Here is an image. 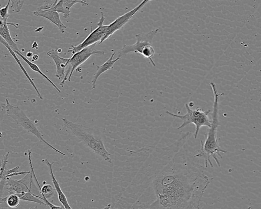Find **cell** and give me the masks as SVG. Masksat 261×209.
Returning a JSON list of instances; mask_svg holds the SVG:
<instances>
[{"label":"cell","mask_w":261,"mask_h":209,"mask_svg":"<svg viewBox=\"0 0 261 209\" xmlns=\"http://www.w3.org/2000/svg\"><path fill=\"white\" fill-rule=\"evenodd\" d=\"M183 145L153 178L155 199L148 208H199L211 180L204 173L205 167Z\"/></svg>","instance_id":"1"},{"label":"cell","mask_w":261,"mask_h":209,"mask_svg":"<svg viewBox=\"0 0 261 209\" xmlns=\"http://www.w3.org/2000/svg\"><path fill=\"white\" fill-rule=\"evenodd\" d=\"M210 85L214 95V103L212 114V124L211 127L208 128L206 133L205 140L204 142L201 141V148L196 150L198 153L194 155L195 157H203L204 160V167L206 168L208 165L212 168L213 164L211 157H213L216 162L218 167H220V164L217 156L222 158L221 153H226V151L221 148L217 136V128L220 126L218 119L219 99L222 94H219L217 87L213 82H210Z\"/></svg>","instance_id":"2"},{"label":"cell","mask_w":261,"mask_h":209,"mask_svg":"<svg viewBox=\"0 0 261 209\" xmlns=\"http://www.w3.org/2000/svg\"><path fill=\"white\" fill-rule=\"evenodd\" d=\"M68 128L87 147L101 156L106 161L112 162L111 154L107 150L99 132L93 128L62 119Z\"/></svg>","instance_id":"3"},{"label":"cell","mask_w":261,"mask_h":209,"mask_svg":"<svg viewBox=\"0 0 261 209\" xmlns=\"http://www.w3.org/2000/svg\"><path fill=\"white\" fill-rule=\"evenodd\" d=\"M5 108L7 115L12 118L18 125L21 126L28 132L34 135L40 142L46 144L55 152L64 156H66V154L54 147L44 138L43 135L38 129L33 122L27 117L24 111L18 106L12 105L10 103L8 99H6Z\"/></svg>","instance_id":"4"},{"label":"cell","mask_w":261,"mask_h":209,"mask_svg":"<svg viewBox=\"0 0 261 209\" xmlns=\"http://www.w3.org/2000/svg\"><path fill=\"white\" fill-rule=\"evenodd\" d=\"M187 110V113L184 115L176 114L169 111H166V113L168 115L178 118L183 121V123L177 127V129H181L187 125L192 123L195 126V131L194 134V137L196 139L199 133V131L202 126H206L210 128L212 126V120L208 117L211 113V110L203 111L199 107H197L195 109L190 108L188 103L185 104Z\"/></svg>","instance_id":"5"},{"label":"cell","mask_w":261,"mask_h":209,"mask_svg":"<svg viewBox=\"0 0 261 209\" xmlns=\"http://www.w3.org/2000/svg\"><path fill=\"white\" fill-rule=\"evenodd\" d=\"M95 45L96 44H94L86 47L73 54L71 57L70 58L67 66L68 68L66 71L65 77L60 83V85L62 87L64 86L67 80L70 81L71 76L74 70L91 56L93 55H101L105 54V51L96 49L95 48Z\"/></svg>","instance_id":"6"},{"label":"cell","mask_w":261,"mask_h":209,"mask_svg":"<svg viewBox=\"0 0 261 209\" xmlns=\"http://www.w3.org/2000/svg\"><path fill=\"white\" fill-rule=\"evenodd\" d=\"M105 19L103 12L101 11L100 18L97 23V27L92 31L83 42L78 45H72L67 52L73 54L86 47L99 42L105 36L108 27V25H103Z\"/></svg>","instance_id":"7"},{"label":"cell","mask_w":261,"mask_h":209,"mask_svg":"<svg viewBox=\"0 0 261 209\" xmlns=\"http://www.w3.org/2000/svg\"><path fill=\"white\" fill-rule=\"evenodd\" d=\"M33 173L31 171L30 173L25 174L20 179L17 180L9 178L5 181H0L1 196H2L3 189L4 187H6L8 194L24 192L33 193L32 189L30 188V184L33 181Z\"/></svg>","instance_id":"8"},{"label":"cell","mask_w":261,"mask_h":209,"mask_svg":"<svg viewBox=\"0 0 261 209\" xmlns=\"http://www.w3.org/2000/svg\"><path fill=\"white\" fill-rule=\"evenodd\" d=\"M151 0H143L136 7L118 17L111 24L108 25L105 36L98 44L102 43L104 41L111 37L115 32L123 28Z\"/></svg>","instance_id":"9"},{"label":"cell","mask_w":261,"mask_h":209,"mask_svg":"<svg viewBox=\"0 0 261 209\" xmlns=\"http://www.w3.org/2000/svg\"><path fill=\"white\" fill-rule=\"evenodd\" d=\"M159 29H155L147 33H139L136 35V41L133 44H124L119 53V57H122L128 53L134 52L141 54L143 48L152 44L154 37Z\"/></svg>","instance_id":"10"},{"label":"cell","mask_w":261,"mask_h":209,"mask_svg":"<svg viewBox=\"0 0 261 209\" xmlns=\"http://www.w3.org/2000/svg\"><path fill=\"white\" fill-rule=\"evenodd\" d=\"M53 4L44 3L33 12L36 16L42 17L55 25L62 34H65L66 26L61 21L58 12L52 9Z\"/></svg>","instance_id":"11"},{"label":"cell","mask_w":261,"mask_h":209,"mask_svg":"<svg viewBox=\"0 0 261 209\" xmlns=\"http://www.w3.org/2000/svg\"><path fill=\"white\" fill-rule=\"evenodd\" d=\"M46 55L52 58L54 61L56 67V76L59 80H63L65 75V69L70 58L62 57L59 55L58 51L54 49L48 51Z\"/></svg>","instance_id":"12"},{"label":"cell","mask_w":261,"mask_h":209,"mask_svg":"<svg viewBox=\"0 0 261 209\" xmlns=\"http://www.w3.org/2000/svg\"><path fill=\"white\" fill-rule=\"evenodd\" d=\"M42 161L45 163L49 168V174L51 176V181L54 185L55 189L57 193L58 198L59 202L61 203L62 205L64 207V208L71 209V207L70 206L68 202L67 197L62 191L60 186V184L58 181L57 180L53 172L52 166L54 164V162L50 163L47 159H43Z\"/></svg>","instance_id":"13"},{"label":"cell","mask_w":261,"mask_h":209,"mask_svg":"<svg viewBox=\"0 0 261 209\" xmlns=\"http://www.w3.org/2000/svg\"><path fill=\"white\" fill-rule=\"evenodd\" d=\"M0 35L7 42L10 47L13 51H17L20 52L17 47V44L13 41L11 36L8 25H11L18 28V25L13 22H8L7 20H0Z\"/></svg>","instance_id":"14"},{"label":"cell","mask_w":261,"mask_h":209,"mask_svg":"<svg viewBox=\"0 0 261 209\" xmlns=\"http://www.w3.org/2000/svg\"><path fill=\"white\" fill-rule=\"evenodd\" d=\"M77 3L83 6L82 0H59L52 9L58 13H62L64 18H67L70 16V8Z\"/></svg>","instance_id":"15"},{"label":"cell","mask_w":261,"mask_h":209,"mask_svg":"<svg viewBox=\"0 0 261 209\" xmlns=\"http://www.w3.org/2000/svg\"><path fill=\"white\" fill-rule=\"evenodd\" d=\"M115 52H113L110 58L101 65H96L97 71L95 73L92 81V88H95L96 82L98 77L103 73L113 68L114 64L118 61L121 57H118L115 59L113 57L115 56Z\"/></svg>","instance_id":"16"},{"label":"cell","mask_w":261,"mask_h":209,"mask_svg":"<svg viewBox=\"0 0 261 209\" xmlns=\"http://www.w3.org/2000/svg\"><path fill=\"white\" fill-rule=\"evenodd\" d=\"M1 42L8 49L9 52L10 53L12 57L14 58L15 60L16 61V63L18 64V66H19L20 68L22 71V73L27 78V79L30 82L31 85L33 87L34 89L35 90L37 96L40 99L42 100L43 99L42 96H41L40 92H39L38 89L37 88V86H36L35 84L34 83L33 80L30 77L29 74L25 70L24 66L22 65L21 63L20 62V61L18 58V57L16 56V54L15 52L10 47L9 44L7 43V42L3 39V37H1Z\"/></svg>","instance_id":"17"},{"label":"cell","mask_w":261,"mask_h":209,"mask_svg":"<svg viewBox=\"0 0 261 209\" xmlns=\"http://www.w3.org/2000/svg\"><path fill=\"white\" fill-rule=\"evenodd\" d=\"M15 53L18 55L25 62L28 64L30 67L34 72H36L42 76L45 79H46L50 84L59 92L60 93L61 90L54 84V83L46 76L45 75L40 69L39 66L33 63L32 61L29 60L25 57L20 52L14 51Z\"/></svg>","instance_id":"18"},{"label":"cell","mask_w":261,"mask_h":209,"mask_svg":"<svg viewBox=\"0 0 261 209\" xmlns=\"http://www.w3.org/2000/svg\"><path fill=\"white\" fill-rule=\"evenodd\" d=\"M17 195L20 197L21 200L32 202L38 203L40 205H46L45 203L43 201V197L37 194L32 192H24L18 193Z\"/></svg>","instance_id":"19"},{"label":"cell","mask_w":261,"mask_h":209,"mask_svg":"<svg viewBox=\"0 0 261 209\" xmlns=\"http://www.w3.org/2000/svg\"><path fill=\"white\" fill-rule=\"evenodd\" d=\"M20 198L16 193L9 194L8 195L1 198V203L6 202L9 207L15 208L19 206Z\"/></svg>","instance_id":"20"},{"label":"cell","mask_w":261,"mask_h":209,"mask_svg":"<svg viewBox=\"0 0 261 209\" xmlns=\"http://www.w3.org/2000/svg\"><path fill=\"white\" fill-rule=\"evenodd\" d=\"M154 53L155 51L153 46L152 44H149L143 48L140 54L142 55L144 57L148 59L151 64L153 66H155L156 64L152 59Z\"/></svg>","instance_id":"21"},{"label":"cell","mask_w":261,"mask_h":209,"mask_svg":"<svg viewBox=\"0 0 261 209\" xmlns=\"http://www.w3.org/2000/svg\"><path fill=\"white\" fill-rule=\"evenodd\" d=\"M11 1L8 0V3L5 6L1 8L0 15L1 19L3 20H7L10 14L9 13V8L10 7Z\"/></svg>","instance_id":"22"},{"label":"cell","mask_w":261,"mask_h":209,"mask_svg":"<svg viewBox=\"0 0 261 209\" xmlns=\"http://www.w3.org/2000/svg\"><path fill=\"white\" fill-rule=\"evenodd\" d=\"M9 152H7L4 156L3 159L1 160L2 165L1 167V173H2L5 169L7 162H8V159L9 157Z\"/></svg>","instance_id":"23"},{"label":"cell","mask_w":261,"mask_h":209,"mask_svg":"<svg viewBox=\"0 0 261 209\" xmlns=\"http://www.w3.org/2000/svg\"><path fill=\"white\" fill-rule=\"evenodd\" d=\"M32 49L34 50H38V43L35 41L32 44Z\"/></svg>","instance_id":"24"},{"label":"cell","mask_w":261,"mask_h":209,"mask_svg":"<svg viewBox=\"0 0 261 209\" xmlns=\"http://www.w3.org/2000/svg\"><path fill=\"white\" fill-rule=\"evenodd\" d=\"M38 59H39V56L38 55H37V54L33 55V56L32 57V62L36 61Z\"/></svg>","instance_id":"25"},{"label":"cell","mask_w":261,"mask_h":209,"mask_svg":"<svg viewBox=\"0 0 261 209\" xmlns=\"http://www.w3.org/2000/svg\"><path fill=\"white\" fill-rule=\"evenodd\" d=\"M59 0H45L44 2L47 3H55L58 2Z\"/></svg>","instance_id":"26"},{"label":"cell","mask_w":261,"mask_h":209,"mask_svg":"<svg viewBox=\"0 0 261 209\" xmlns=\"http://www.w3.org/2000/svg\"><path fill=\"white\" fill-rule=\"evenodd\" d=\"M26 56L29 57V58H32L33 56V54L32 52L29 51V52H28L26 54Z\"/></svg>","instance_id":"27"},{"label":"cell","mask_w":261,"mask_h":209,"mask_svg":"<svg viewBox=\"0 0 261 209\" xmlns=\"http://www.w3.org/2000/svg\"><path fill=\"white\" fill-rule=\"evenodd\" d=\"M83 2V6H87L89 4L87 3V0H82Z\"/></svg>","instance_id":"28"}]
</instances>
